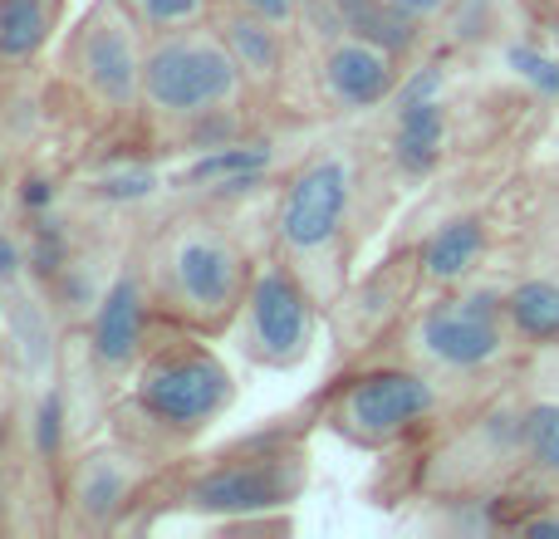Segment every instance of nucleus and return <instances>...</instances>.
Instances as JSON below:
<instances>
[{
    "label": "nucleus",
    "instance_id": "nucleus-1",
    "mask_svg": "<svg viewBox=\"0 0 559 539\" xmlns=\"http://www.w3.org/2000/svg\"><path fill=\"white\" fill-rule=\"evenodd\" d=\"M236 403V378L206 334L173 319L153 324L138 368L128 373V417L153 446H192Z\"/></svg>",
    "mask_w": 559,
    "mask_h": 539
},
{
    "label": "nucleus",
    "instance_id": "nucleus-2",
    "mask_svg": "<svg viewBox=\"0 0 559 539\" xmlns=\"http://www.w3.org/2000/svg\"><path fill=\"white\" fill-rule=\"evenodd\" d=\"M255 265L241 236L222 221L187 216L157 236L147 255V285H153L157 319H173L197 334H222L236 324L246 295H251Z\"/></svg>",
    "mask_w": 559,
    "mask_h": 539
},
{
    "label": "nucleus",
    "instance_id": "nucleus-3",
    "mask_svg": "<svg viewBox=\"0 0 559 539\" xmlns=\"http://www.w3.org/2000/svg\"><path fill=\"white\" fill-rule=\"evenodd\" d=\"M305 442H295L289 432H261L177 471L167 481V501L177 511L216 515L222 525L261 520V515L295 505V495L305 491Z\"/></svg>",
    "mask_w": 559,
    "mask_h": 539
},
{
    "label": "nucleus",
    "instance_id": "nucleus-4",
    "mask_svg": "<svg viewBox=\"0 0 559 539\" xmlns=\"http://www.w3.org/2000/svg\"><path fill=\"white\" fill-rule=\"evenodd\" d=\"M251 94L241 59L222 39L212 20L167 35H147L143 55V108L163 123L192 128L202 118L236 113L241 98Z\"/></svg>",
    "mask_w": 559,
    "mask_h": 539
},
{
    "label": "nucleus",
    "instance_id": "nucleus-5",
    "mask_svg": "<svg viewBox=\"0 0 559 539\" xmlns=\"http://www.w3.org/2000/svg\"><path fill=\"white\" fill-rule=\"evenodd\" d=\"M358 196V167L348 153H314L295 167L275 206V251L299 275H314L324 261H334L338 236L348 226ZM314 285V279H309Z\"/></svg>",
    "mask_w": 559,
    "mask_h": 539
},
{
    "label": "nucleus",
    "instance_id": "nucleus-6",
    "mask_svg": "<svg viewBox=\"0 0 559 539\" xmlns=\"http://www.w3.org/2000/svg\"><path fill=\"white\" fill-rule=\"evenodd\" d=\"M437 383L417 368H364L329 397L324 427L364 452H388L437 417Z\"/></svg>",
    "mask_w": 559,
    "mask_h": 539
},
{
    "label": "nucleus",
    "instance_id": "nucleus-7",
    "mask_svg": "<svg viewBox=\"0 0 559 539\" xmlns=\"http://www.w3.org/2000/svg\"><path fill=\"white\" fill-rule=\"evenodd\" d=\"M231 328H236V348H241L255 368L289 373V368H299L314 354V338H319L314 285L275 251L265 265H255L251 295H246Z\"/></svg>",
    "mask_w": 559,
    "mask_h": 539
},
{
    "label": "nucleus",
    "instance_id": "nucleus-8",
    "mask_svg": "<svg viewBox=\"0 0 559 539\" xmlns=\"http://www.w3.org/2000/svg\"><path fill=\"white\" fill-rule=\"evenodd\" d=\"M143 55L147 29L128 15L123 0H94L88 15L69 29L64 69L98 108L128 113L143 104Z\"/></svg>",
    "mask_w": 559,
    "mask_h": 539
},
{
    "label": "nucleus",
    "instance_id": "nucleus-9",
    "mask_svg": "<svg viewBox=\"0 0 559 539\" xmlns=\"http://www.w3.org/2000/svg\"><path fill=\"white\" fill-rule=\"evenodd\" d=\"M506 295L496 289H452L432 299L413 324V354L442 373H486L511 354Z\"/></svg>",
    "mask_w": 559,
    "mask_h": 539
},
{
    "label": "nucleus",
    "instance_id": "nucleus-10",
    "mask_svg": "<svg viewBox=\"0 0 559 539\" xmlns=\"http://www.w3.org/2000/svg\"><path fill=\"white\" fill-rule=\"evenodd\" d=\"M153 324H157V304H153L147 270L123 265L104 285L94 314H88V358H94L98 378L123 383L138 368V358H143Z\"/></svg>",
    "mask_w": 559,
    "mask_h": 539
},
{
    "label": "nucleus",
    "instance_id": "nucleus-11",
    "mask_svg": "<svg viewBox=\"0 0 559 539\" xmlns=\"http://www.w3.org/2000/svg\"><path fill=\"white\" fill-rule=\"evenodd\" d=\"M397 49L378 45V39L358 35V29H334L319 59V88H324L329 108L338 113H368L383 108L397 94Z\"/></svg>",
    "mask_w": 559,
    "mask_h": 539
},
{
    "label": "nucleus",
    "instance_id": "nucleus-12",
    "mask_svg": "<svg viewBox=\"0 0 559 539\" xmlns=\"http://www.w3.org/2000/svg\"><path fill=\"white\" fill-rule=\"evenodd\" d=\"M147 462L153 456L133 452V446H108V452L74 462V471H69V505H74L79 525L84 530H118L123 515L147 491Z\"/></svg>",
    "mask_w": 559,
    "mask_h": 539
},
{
    "label": "nucleus",
    "instance_id": "nucleus-13",
    "mask_svg": "<svg viewBox=\"0 0 559 539\" xmlns=\"http://www.w3.org/2000/svg\"><path fill=\"white\" fill-rule=\"evenodd\" d=\"M212 25L222 29V39L231 45V55L241 59V69H246V79H251V84L275 88L280 79H285V69H289V35H285V25H275V20H265V15H255V10L236 5V0L212 5Z\"/></svg>",
    "mask_w": 559,
    "mask_h": 539
},
{
    "label": "nucleus",
    "instance_id": "nucleus-14",
    "mask_svg": "<svg viewBox=\"0 0 559 539\" xmlns=\"http://www.w3.org/2000/svg\"><path fill=\"white\" fill-rule=\"evenodd\" d=\"M486 255V226L481 216H456V221L437 226L423 245V275L432 285H462Z\"/></svg>",
    "mask_w": 559,
    "mask_h": 539
},
{
    "label": "nucleus",
    "instance_id": "nucleus-15",
    "mask_svg": "<svg viewBox=\"0 0 559 539\" xmlns=\"http://www.w3.org/2000/svg\"><path fill=\"white\" fill-rule=\"evenodd\" d=\"M447 147V108L437 98L397 108V133H393V163L407 177H427Z\"/></svg>",
    "mask_w": 559,
    "mask_h": 539
},
{
    "label": "nucleus",
    "instance_id": "nucleus-16",
    "mask_svg": "<svg viewBox=\"0 0 559 539\" xmlns=\"http://www.w3.org/2000/svg\"><path fill=\"white\" fill-rule=\"evenodd\" d=\"M59 0H0V69H20L39 59L55 39Z\"/></svg>",
    "mask_w": 559,
    "mask_h": 539
},
{
    "label": "nucleus",
    "instance_id": "nucleus-17",
    "mask_svg": "<svg viewBox=\"0 0 559 539\" xmlns=\"http://www.w3.org/2000/svg\"><path fill=\"white\" fill-rule=\"evenodd\" d=\"M511 334L531 348H559V279H521L506 295Z\"/></svg>",
    "mask_w": 559,
    "mask_h": 539
},
{
    "label": "nucleus",
    "instance_id": "nucleus-18",
    "mask_svg": "<svg viewBox=\"0 0 559 539\" xmlns=\"http://www.w3.org/2000/svg\"><path fill=\"white\" fill-rule=\"evenodd\" d=\"M521 436L525 462L559 486V397H540V403L521 407Z\"/></svg>",
    "mask_w": 559,
    "mask_h": 539
},
{
    "label": "nucleus",
    "instance_id": "nucleus-19",
    "mask_svg": "<svg viewBox=\"0 0 559 539\" xmlns=\"http://www.w3.org/2000/svg\"><path fill=\"white\" fill-rule=\"evenodd\" d=\"M123 5L147 35H167V29H187L212 20V0H123Z\"/></svg>",
    "mask_w": 559,
    "mask_h": 539
},
{
    "label": "nucleus",
    "instance_id": "nucleus-20",
    "mask_svg": "<svg viewBox=\"0 0 559 539\" xmlns=\"http://www.w3.org/2000/svg\"><path fill=\"white\" fill-rule=\"evenodd\" d=\"M29 436H35V452L45 456V462H55V456L64 452V436H69V412H64V393H59V387H49V393L39 397V407H35V422H29Z\"/></svg>",
    "mask_w": 559,
    "mask_h": 539
},
{
    "label": "nucleus",
    "instance_id": "nucleus-21",
    "mask_svg": "<svg viewBox=\"0 0 559 539\" xmlns=\"http://www.w3.org/2000/svg\"><path fill=\"white\" fill-rule=\"evenodd\" d=\"M98 192H104L108 202H143V196H153V177L147 172H118V177H108V182H98Z\"/></svg>",
    "mask_w": 559,
    "mask_h": 539
},
{
    "label": "nucleus",
    "instance_id": "nucleus-22",
    "mask_svg": "<svg viewBox=\"0 0 559 539\" xmlns=\"http://www.w3.org/2000/svg\"><path fill=\"white\" fill-rule=\"evenodd\" d=\"M236 5H246V10H255V15H265V20H275V25H295L299 20V0H236Z\"/></svg>",
    "mask_w": 559,
    "mask_h": 539
},
{
    "label": "nucleus",
    "instance_id": "nucleus-23",
    "mask_svg": "<svg viewBox=\"0 0 559 539\" xmlns=\"http://www.w3.org/2000/svg\"><path fill=\"white\" fill-rule=\"evenodd\" d=\"M20 270H25V251L15 245V236H5L0 231V289L5 285H15L20 279Z\"/></svg>",
    "mask_w": 559,
    "mask_h": 539
},
{
    "label": "nucleus",
    "instance_id": "nucleus-24",
    "mask_svg": "<svg viewBox=\"0 0 559 539\" xmlns=\"http://www.w3.org/2000/svg\"><path fill=\"white\" fill-rule=\"evenodd\" d=\"M397 10H403V15H413L417 25H423V20H437V15H447V10L456 5V0H393Z\"/></svg>",
    "mask_w": 559,
    "mask_h": 539
}]
</instances>
